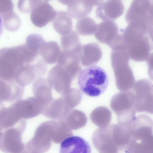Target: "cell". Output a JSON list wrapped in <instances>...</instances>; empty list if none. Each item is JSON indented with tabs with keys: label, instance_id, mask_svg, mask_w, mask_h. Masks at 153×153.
<instances>
[{
	"label": "cell",
	"instance_id": "cell-10",
	"mask_svg": "<svg viewBox=\"0 0 153 153\" xmlns=\"http://www.w3.org/2000/svg\"><path fill=\"white\" fill-rule=\"evenodd\" d=\"M56 120L46 121L41 123L37 128V152L44 153L50 149L54 136Z\"/></svg>",
	"mask_w": 153,
	"mask_h": 153
},
{
	"label": "cell",
	"instance_id": "cell-12",
	"mask_svg": "<svg viewBox=\"0 0 153 153\" xmlns=\"http://www.w3.org/2000/svg\"><path fill=\"white\" fill-rule=\"evenodd\" d=\"M124 7L120 0L104 1L97 6L96 10L97 17L104 20L113 21L123 13Z\"/></svg>",
	"mask_w": 153,
	"mask_h": 153
},
{
	"label": "cell",
	"instance_id": "cell-14",
	"mask_svg": "<svg viewBox=\"0 0 153 153\" xmlns=\"http://www.w3.org/2000/svg\"><path fill=\"white\" fill-rule=\"evenodd\" d=\"M72 109L62 96L53 99L45 107L42 114L46 117L54 120H62Z\"/></svg>",
	"mask_w": 153,
	"mask_h": 153
},
{
	"label": "cell",
	"instance_id": "cell-26",
	"mask_svg": "<svg viewBox=\"0 0 153 153\" xmlns=\"http://www.w3.org/2000/svg\"><path fill=\"white\" fill-rule=\"evenodd\" d=\"M45 42V40L40 35L31 34L29 36L27 39L28 50L30 52L38 56L41 48Z\"/></svg>",
	"mask_w": 153,
	"mask_h": 153
},
{
	"label": "cell",
	"instance_id": "cell-8",
	"mask_svg": "<svg viewBox=\"0 0 153 153\" xmlns=\"http://www.w3.org/2000/svg\"><path fill=\"white\" fill-rule=\"evenodd\" d=\"M19 118L28 119L42 114L44 106L34 97L20 99L10 105Z\"/></svg>",
	"mask_w": 153,
	"mask_h": 153
},
{
	"label": "cell",
	"instance_id": "cell-21",
	"mask_svg": "<svg viewBox=\"0 0 153 153\" xmlns=\"http://www.w3.org/2000/svg\"><path fill=\"white\" fill-rule=\"evenodd\" d=\"M61 43L63 51H70L79 55L82 45L78 34L74 30L66 35L62 36Z\"/></svg>",
	"mask_w": 153,
	"mask_h": 153
},
{
	"label": "cell",
	"instance_id": "cell-13",
	"mask_svg": "<svg viewBox=\"0 0 153 153\" xmlns=\"http://www.w3.org/2000/svg\"><path fill=\"white\" fill-rule=\"evenodd\" d=\"M25 87L14 81H7L0 78V105L4 102H15L21 99Z\"/></svg>",
	"mask_w": 153,
	"mask_h": 153
},
{
	"label": "cell",
	"instance_id": "cell-18",
	"mask_svg": "<svg viewBox=\"0 0 153 153\" xmlns=\"http://www.w3.org/2000/svg\"><path fill=\"white\" fill-rule=\"evenodd\" d=\"M102 55V50L96 43L91 42L82 45L79 56L84 66H91L98 62Z\"/></svg>",
	"mask_w": 153,
	"mask_h": 153
},
{
	"label": "cell",
	"instance_id": "cell-20",
	"mask_svg": "<svg viewBox=\"0 0 153 153\" xmlns=\"http://www.w3.org/2000/svg\"><path fill=\"white\" fill-rule=\"evenodd\" d=\"M61 52L58 43L55 41H51L44 43L40 50L39 54L45 62L52 64L57 62Z\"/></svg>",
	"mask_w": 153,
	"mask_h": 153
},
{
	"label": "cell",
	"instance_id": "cell-19",
	"mask_svg": "<svg viewBox=\"0 0 153 153\" xmlns=\"http://www.w3.org/2000/svg\"><path fill=\"white\" fill-rule=\"evenodd\" d=\"M55 31L62 36L66 35L72 31L73 23L71 17L66 12L59 11L53 21Z\"/></svg>",
	"mask_w": 153,
	"mask_h": 153
},
{
	"label": "cell",
	"instance_id": "cell-3",
	"mask_svg": "<svg viewBox=\"0 0 153 153\" xmlns=\"http://www.w3.org/2000/svg\"><path fill=\"white\" fill-rule=\"evenodd\" d=\"M111 58L117 88L121 91L130 90L136 81L128 64L130 57L128 51L112 50Z\"/></svg>",
	"mask_w": 153,
	"mask_h": 153
},
{
	"label": "cell",
	"instance_id": "cell-27",
	"mask_svg": "<svg viewBox=\"0 0 153 153\" xmlns=\"http://www.w3.org/2000/svg\"><path fill=\"white\" fill-rule=\"evenodd\" d=\"M62 96L72 109L79 104L82 97L80 91L77 89L74 88H71Z\"/></svg>",
	"mask_w": 153,
	"mask_h": 153
},
{
	"label": "cell",
	"instance_id": "cell-22",
	"mask_svg": "<svg viewBox=\"0 0 153 153\" xmlns=\"http://www.w3.org/2000/svg\"><path fill=\"white\" fill-rule=\"evenodd\" d=\"M90 118L94 124L100 128H102L107 126L110 122L111 113L106 107L100 106L95 108L92 112Z\"/></svg>",
	"mask_w": 153,
	"mask_h": 153
},
{
	"label": "cell",
	"instance_id": "cell-16",
	"mask_svg": "<svg viewBox=\"0 0 153 153\" xmlns=\"http://www.w3.org/2000/svg\"><path fill=\"white\" fill-rule=\"evenodd\" d=\"M118 27L113 21L104 20L97 25L94 36L100 42L108 46L119 34Z\"/></svg>",
	"mask_w": 153,
	"mask_h": 153
},
{
	"label": "cell",
	"instance_id": "cell-15",
	"mask_svg": "<svg viewBox=\"0 0 153 153\" xmlns=\"http://www.w3.org/2000/svg\"><path fill=\"white\" fill-rule=\"evenodd\" d=\"M59 153H91V147L85 139L78 136H71L60 144Z\"/></svg>",
	"mask_w": 153,
	"mask_h": 153
},
{
	"label": "cell",
	"instance_id": "cell-9",
	"mask_svg": "<svg viewBox=\"0 0 153 153\" xmlns=\"http://www.w3.org/2000/svg\"><path fill=\"white\" fill-rule=\"evenodd\" d=\"M61 3L67 5V13L70 17L76 19L87 16L91 12L93 7L98 6L100 0H59Z\"/></svg>",
	"mask_w": 153,
	"mask_h": 153
},
{
	"label": "cell",
	"instance_id": "cell-11",
	"mask_svg": "<svg viewBox=\"0 0 153 153\" xmlns=\"http://www.w3.org/2000/svg\"><path fill=\"white\" fill-rule=\"evenodd\" d=\"M151 38L146 35L131 44L127 50L130 58L136 62L146 61L152 50Z\"/></svg>",
	"mask_w": 153,
	"mask_h": 153
},
{
	"label": "cell",
	"instance_id": "cell-4",
	"mask_svg": "<svg viewBox=\"0 0 153 153\" xmlns=\"http://www.w3.org/2000/svg\"><path fill=\"white\" fill-rule=\"evenodd\" d=\"M111 107L117 114L118 124L128 125L135 118L133 94L130 90L114 95L110 101Z\"/></svg>",
	"mask_w": 153,
	"mask_h": 153
},
{
	"label": "cell",
	"instance_id": "cell-24",
	"mask_svg": "<svg viewBox=\"0 0 153 153\" xmlns=\"http://www.w3.org/2000/svg\"><path fill=\"white\" fill-rule=\"evenodd\" d=\"M80 62L79 55L71 51H63L61 52L57 61L58 65L70 70L81 68Z\"/></svg>",
	"mask_w": 153,
	"mask_h": 153
},
{
	"label": "cell",
	"instance_id": "cell-17",
	"mask_svg": "<svg viewBox=\"0 0 153 153\" xmlns=\"http://www.w3.org/2000/svg\"><path fill=\"white\" fill-rule=\"evenodd\" d=\"M52 88L47 79L45 78H39L33 84L34 97L45 108L54 99L52 94Z\"/></svg>",
	"mask_w": 153,
	"mask_h": 153
},
{
	"label": "cell",
	"instance_id": "cell-23",
	"mask_svg": "<svg viewBox=\"0 0 153 153\" xmlns=\"http://www.w3.org/2000/svg\"><path fill=\"white\" fill-rule=\"evenodd\" d=\"M85 114L80 110L72 109L63 120L71 130H76L84 127L87 122Z\"/></svg>",
	"mask_w": 153,
	"mask_h": 153
},
{
	"label": "cell",
	"instance_id": "cell-5",
	"mask_svg": "<svg viewBox=\"0 0 153 153\" xmlns=\"http://www.w3.org/2000/svg\"><path fill=\"white\" fill-rule=\"evenodd\" d=\"M153 89L152 83L148 79H143L135 82L130 90L133 94L136 112L153 114Z\"/></svg>",
	"mask_w": 153,
	"mask_h": 153
},
{
	"label": "cell",
	"instance_id": "cell-25",
	"mask_svg": "<svg viewBox=\"0 0 153 153\" xmlns=\"http://www.w3.org/2000/svg\"><path fill=\"white\" fill-rule=\"evenodd\" d=\"M97 25L92 18L86 16L79 19L76 25L77 32L82 36H88L94 34Z\"/></svg>",
	"mask_w": 153,
	"mask_h": 153
},
{
	"label": "cell",
	"instance_id": "cell-1",
	"mask_svg": "<svg viewBox=\"0 0 153 153\" xmlns=\"http://www.w3.org/2000/svg\"><path fill=\"white\" fill-rule=\"evenodd\" d=\"M79 74L78 85L81 91L85 95L97 97L107 89L109 82L108 76L100 67L91 65L81 70Z\"/></svg>",
	"mask_w": 153,
	"mask_h": 153
},
{
	"label": "cell",
	"instance_id": "cell-2",
	"mask_svg": "<svg viewBox=\"0 0 153 153\" xmlns=\"http://www.w3.org/2000/svg\"><path fill=\"white\" fill-rule=\"evenodd\" d=\"M128 25L152 36L153 3L149 0H133L127 11Z\"/></svg>",
	"mask_w": 153,
	"mask_h": 153
},
{
	"label": "cell",
	"instance_id": "cell-7",
	"mask_svg": "<svg viewBox=\"0 0 153 153\" xmlns=\"http://www.w3.org/2000/svg\"><path fill=\"white\" fill-rule=\"evenodd\" d=\"M31 19L33 24L42 27L54 19L56 11L47 1H32Z\"/></svg>",
	"mask_w": 153,
	"mask_h": 153
},
{
	"label": "cell",
	"instance_id": "cell-6",
	"mask_svg": "<svg viewBox=\"0 0 153 153\" xmlns=\"http://www.w3.org/2000/svg\"><path fill=\"white\" fill-rule=\"evenodd\" d=\"M80 71L69 70L57 64L49 71L47 79L56 91L62 95L71 88L72 80Z\"/></svg>",
	"mask_w": 153,
	"mask_h": 153
},
{
	"label": "cell",
	"instance_id": "cell-28",
	"mask_svg": "<svg viewBox=\"0 0 153 153\" xmlns=\"http://www.w3.org/2000/svg\"><path fill=\"white\" fill-rule=\"evenodd\" d=\"M3 22L0 16V37L2 35L3 32Z\"/></svg>",
	"mask_w": 153,
	"mask_h": 153
}]
</instances>
